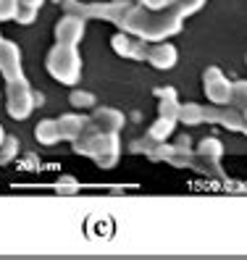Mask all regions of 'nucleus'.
<instances>
[{"mask_svg":"<svg viewBox=\"0 0 247 260\" xmlns=\"http://www.w3.org/2000/svg\"><path fill=\"white\" fill-rule=\"evenodd\" d=\"M74 152L92 158L100 168H113L118 160V137H116V132L87 129L84 137L74 140Z\"/></svg>","mask_w":247,"mask_h":260,"instance_id":"obj_1","label":"nucleus"},{"mask_svg":"<svg viewBox=\"0 0 247 260\" xmlns=\"http://www.w3.org/2000/svg\"><path fill=\"white\" fill-rule=\"evenodd\" d=\"M48 71L55 82L60 84H76L82 74V58L76 53V45H64L58 42L48 53Z\"/></svg>","mask_w":247,"mask_h":260,"instance_id":"obj_2","label":"nucleus"},{"mask_svg":"<svg viewBox=\"0 0 247 260\" xmlns=\"http://www.w3.org/2000/svg\"><path fill=\"white\" fill-rule=\"evenodd\" d=\"M6 82H8V87H6V108L16 121H21V118H26L29 113H32L35 95H32L29 82L24 79V76H13V79H6Z\"/></svg>","mask_w":247,"mask_h":260,"instance_id":"obj_3","label":"nucleus"},{"mask_svg":"<svg viewBox=\"0 0 247 260\" xmlns=\"http://www.w3.org/2000/svg\"><path fill=\"white\" fill-rule=\"evenodd\" d=\"M203 87H205V95L213 105H229L231 103V84L219 69H208L203 74Z\"/></svg>","mask_w":247,"mask_h":260,"instance_id":"obj_4","label":"nucleus"},{"mask_svg":"<svg viewBox=\"0 0 247 260\" xmlns=\"http://www.w3.org/2000/svg\"><path fill=\"white\" fill-rule=\"evenodd\" d=\"M0 71H3L6 79L21 76V50L16 42L0 40Z\"/></svg>","mask_w":247,"mask_h":260,"instance_id":"obj_5","label":"nucleus"},{"mask_svg":"<svg viewBox=\"0 0 247 260\" xmlns=\"http://www.w3.org/2000/svg\"><path fill=\"white\" fill-rule=\"evenodd\" d=\"M84 37V19L82 16H74V13H69V16H64L58 24H55V40L64 42V45H76Z\"/></svg>","mask_w":247,"mask_h":260,"instance_id":"obj_6","label":"nucleus"},{"mask_svg":"<svg viewBox=\"0 0 247 260\" xmlns=\"http://www.w3.org/2000/svg\"><path fill=\"white\" fill-rule=\"evenodd\" d=\"M111 45H113V50L118 53V55H123V58H147V48H145V40L142 37H132V32H127V35H113V40H111Z\"/></svg>","mask_w":247,"mask_h":260,"instance_id":"obj_7","label":"nucleus"},{"mask_svg":"<svg viewBox=\"0 0 247 260\" xmlns=\"http://www.w3.org/2000/svg\"><path fill=\"white\" fill-rule=\"evenodd\" d=\"M123 126V116L113 108H103V111H95L89 116V129L95 132H116Z\"/></svg>","mask_w":247,"mask_h":260,"instance_id":"obj_8","label":"nucleus"},{"mask_svg":"<svg viewBox=\"0 0 247 260\" xmlns=\"http://www.w3.org/2000/svg\"><path fill=\"white\" fill-rule=\"evenodd\" d=\"M55 124H58L60 140H71L74 142L89 129V118H84V116H64V118H55Z\"/></svg>","mask_w":247,"mask_h":260,"instance_id":"obj_9","label":"nucleus"},{"mask_svg":"<svg viewBox=\"0 0 247 260\" xmlns=\"http://www.w3.org/2000/svg\"><path fill=\"white\" fill-rule=\"evenodd\" d=\"M147 60L156 69H171L176 63V48L174 45H166V42H158L156 48L147 50Z\"/></svg>","mask_w":247,"mask_h":260,"instance_id":"obj_10","label":"nucleus"},{"mask_svg":"<svg viewBox=\"0 0 247 260\" xmlns=\"http://www.w3.org/2000/svg\"><path fill=\"white\" fill-rule=\"evenodd\" d=\"M35 137L42 142V145H55L60 142V134H58V124L55 118H48V121H40L37 129H35Z\"/></svg>","mask_w":247,"mask_h":260,"instance_id":"obj_11","label":"nucleus"},{"mask_svg":"<svg viewBox=\"0 0 247 260\" xmlns=\"http://www.w3.org/2000/svg\"><path fill=\"white\" fill-rule=\"evenodd\" d=\"M158 95H161V116L179 118V100L174 89H158Z\"/></svg>","mask_w":247,"mask_h":260,"instance_id":"obj_12","label":"nucleus"},{"mask_svg":"<svg viewBox=\"0 0 247 260\" xmlns=\"http://www.w3.org/2000/svg\"><path fill=\"white\" fill-rule=\"evenodd\" d=\"M174 124H176V118H168V116H161L156 124L150 126V140L152 142H163L168 134L174 132Z\"/></svg>","mask_w":247,"mask_h":260,"instance_id":"obj_13","label":"nucleus"},{"mask_svg":"<svg viewBox=\"0 0 247 260\" xmlns=\"http://www.w3.org/2000/svg\"><path fill=\"white\" fill-rule=\"evenodd\" d=\"M42 6V0H19V11H16V21L19 24H32L37 11Z\"/></svg>","mask_w":247,"mask_h":260,"instance_id":"obj_14","label":"nucleus"},{"mask_svg":"<svg viewBox=\"0 0 247 260\" xmlns=\"http://www.w3.org/2000/svg\"><path fill=\"white\" fill-rule=\"evenodd\" d=\"M179 121H184V124H200V121H205V108L203 105H195V103L179 105Z\"/></svg>","mask_w":247,"mask_h":260,"instance_id":"obj_15","label":"nucleus"},{"mask_svg":"<svg viewBox=\"0 0 247 260\" xmlns=\"http://www.w3.org/2000/svg\"><path fill=\"white\" fill-rule=\"evenodd\" d=\"M197 152L200 155H205V158H221V152H224V147H221V142L215 140V137H208V140H203L200 142V147H197Z\"/></svg>","mask_w":247,"mask_h":260,"instance_id":"obj_16","label":"nucleus"},{"mask_svg":"<svg viewBox=\"0 0 247 260\" xmlns=\"http://www.w3.org/2000/svg\"><path fill=\"white\" fill-rule=\"evenodd\" d=\"M16 152H19V142L13 140V137H6V140L0 142V163H11L16 158Z\"/></svg>","mask_w":247,"mask_h":260,"instance_id":"obj_17","label":"nucleus"},{"mask_svg":"<svg viewBox=\"0 0 247 260\" xmlns=\"http://www.w3.org/2000/svg\"><path fill=\"white\" fill-rule=\"evenodd\" d=\"M203 3H205V0H176L171 11H174V13H179V16L184 19V16H190V13H195Z\"/></svg>","mask_w":247,"mask_h":260,"instance_id":"obj_18","label":"nucleus"},{"mask_svg":"<svg viewBox=\"0 0 247 260\" xmlns=\"http://www.w3.org/2000/svg\"><path fill=\"white\" fill-rule=\"evenodd\" d=\"M16 11H19V0H0V21L16 19Z\"/></svg>","mask_w":247,"mask_h":260,"instance_id":"obj_19","label":"nucleus"},{"mask_svg":"<svg viewBox=\"0 0 247 260\" xmlns=\"http://www.w3.org/2000/svg\"><path fill=\"white\" fill-rule=\"evenodd\" d=\"M176 0H140V6L150 8V11H166V8H174Z\"/></svg>","mask_w":247,"mask_h":260,"instance_id":"obj_20","label":"nucleus"},{"mask_svg":"<svg viewBox=\"0 0 247 260\" xmlns=\"http://www.w3.org/2000/svg\"><path fill=\"white\" fill-rule=\"evenodd\" d=\"M71 103L76 105V108H87V105H92L95 100H92L89 92H74V95H71Z\"/></svg>","mask_w":247,"mask_h":260,"instance_id":"obj_21","label":"nucleus"},{"mask_svg":"<svg viewBox=\"0 0 247 260\" xmlns=\"http://www.w3.org/2000/svg\"><path fill=\"white\" fill-rule=\"evenodd\" d=\"M116 3H140V0H116Z\"/></svg>","mask_w":247,"mask_h":260,"instance_id":"obj_22","label":"nucleus"},{"mask_svg":"<svg viewBox=\"0 0 247 260\" xmlns=\"http://www.w3.org/2000/svg\"><path fill=\"white\" fill-rule=\"evenodd\" d=\"M6 140V132H3V126H0V142H3Z\"/></svg>","mask_w":247,"mask_h":260,"instance_id":"obj_23","label":"nucleus"},{"mask_svg":"<svg viewBox=\"0 0 247 260\" xmlns=\"http://www.w3.org/2000/svg\"><path fill=\"white\" fill-rule=\"evenodd\" d=\"M0 40H3V37H0Z\"/></svg>","mask_w":247,"mask_h":260,"instance_id":"obj_24","label":"nucleus"}]
</instances>
